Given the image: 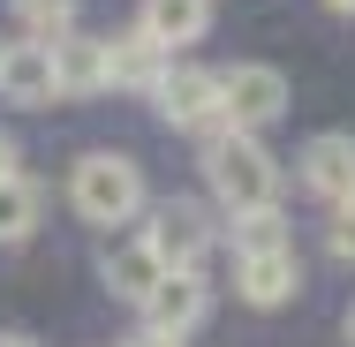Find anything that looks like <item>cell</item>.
I'll use <instances>...</instances> for the list:
<instances>
[{"mask_svg":"<svg viewBox=\"0 0 355 347\" xmlns=\"http://www.w3.org/2000/svg\"><path fill=\"white\" fill-rule=\"evenodd\" d=\"M205 189L219 197L227 219H257V211H280V159L257 136H212L205 143Z\"/></svg>","mask_w":355,"mask_h":347,"instance_id":"1","label":"cell"},{"mask_svg":"<svg viewBox=\"0 0 355 347\" xmlns=\"http://www.w3.org/2000/svg\"><path fill=\"white\" fill-rule=\"evenodd\" d=\"M69 204L91 226H129L144 211V166L129 151H83L69 174Z\"/></svg>","mask_w":355,"mask_h":347,"instance_id":"2","label":"cell"},{"mask_svg":"<svg viewBox=\"0 0 355 347\" xmlns=\"http://www.w3.org/2000/svg\"><path fill=\"white\" fill-rule=\"evenodd\" d=\"M144 242H151V257H159L166 272H197L205 279V257H212L219 226H212V211L197 204V197H166V204H151Z\"/></svg>","mask_w":355,"mask_h":347,"instance_id":"3","label":"cell"},{"mask_svg":"<svg viewBox=\"0 0 355 347\" xmlns=\"http://www.w3.org/2000/svg\"><path fill=\"white\" fill-rule=\"evenodd\" d=\"M159 121L182 136H227V98H219V69H166V83L151 91Z\"/></svg>","mask_w":355,"mask_h":347,"instance_id":"4","label":"cell"},{"mask_svg":"<svg viewBox=\"0 0 355 347\" xmlns=\"http://www.w3.org/2000/svg\"><path fill=\"white\" fill-rule=\"evenodd\" d=\"M219 98H227V129L257 136L287 114V75L272 61H234V69H219Z\"/></svg>","mask_w":355,"mask_h":347,"instance_id":"5","label":"cell"},{"mask_svg":"<svg viewBox=\"0 0 355 347\" xmlns=\"http://www.w3.org/2000/svg\"><path fill=\"white\" fill-rule=\"evenodd\" d=\"M295 181H302V197H318V204H348L355 197V136L340 129H325V136L302 143V159H295Z\"/></svg>","mask_w":355,"mask_h":347,"instance_id":"6","label":"cell"},{"mask_svg":"<svg viewBox=\"0 0 355 347\" xmlns=\"http://www.w3.org/2000/svg\"><path fill=\"white\" fill-rule=\"evenodd\" d=\"M205 317H212V287L197 272H166L144 302V332H166V340H189Z\"/></svg>","mask_w":355,"mask_h":347,"instance_id":"7","label":"cell"},{"mask_svg":"<svg viewBox=\"0 0 355 347\" xmlns=\"http://www.w3.org/2000/svg\"><path fill=\"white\" fill-rule=\"evenodd\" d=\"M0 98H8V106H53V98H61V83H53V46H31V38L0 46Z\"/></svg>","mask_w":355,"mask_h":347,"instance_id":"8","label":"cell"},{"mask_svg":"<svg viewBox=\"0 0 355 347\" xmlns=\"http://www.w3.org/2000/svg\"><path fill=\"white\" fill-rule=\"evenodd\" d=\"M98 279H106V294H121V302H151V287L166 279V265L151 257V242L129 234V242H106V257H98Z\"/></svg>","mask_w":355,"mask_h":347,"instance_id":"9","label":"cell"},{"mask_svg":"<svg viewBox=\"0 0 355 347\" xmlns=\"http://www.w3.org/2000/svg\"><path fill=\"white\" fill-rule=\"evenodd\" d=\"M234 294H242L250 310L295 302V294H302V257H295V249H280V257H242V265H234Z\"/></svg>","mask_w":355,"mask_h":347,"instance_id":"10","label":"cell"},{"mask_svg":"<svg viewBox=\"0 0 355 347\" xmlns=\"http://www.w3.org/2000/svg\"><path fill=\"white\" fill-rule=\"evenodd\" d=\"M137 30L159 46V53L197 46V38L212 30V0H144V8H137Z\"/></svg>","mask_w":355,"mask_h":347,"instance_id":"11","label":"cell"},{"mask_svg":"<svg viewBox=\"0 0 355 347\" xmlns=\"http://www.w3.org/2000/svg\"><path fill=\"white\" fill-rule=\"evenodd\" d=\"M166 69H174V53H159L144 30H121V38H106V75H114V91H159L166 83Z\"/></svg>","mask_w":355,"mask_h":347,"instance_id":"12","label":"cell"},{"mask_svg":"<svg viewBox=\"0 0 355 347\" xmlns=\"http://www.w3.org/2000/svg\"><path fill=\"white\" fill-rule=\"evenodd\" d=\"M53 83H61V98H98V91H114V75H106V38H61L53 46Z\"/></svg>","mask_w":355,"mask_h":347,"instance_id":"13","label":"cell"},{"mask_svg":"<svg viewBox=\"0 0 355 347\" xmlns=\"http://www.w3.org/2000/svg\"><path fill=\"white\" fill-rule=\"evenodd\" d=\"M38 211H46V189H38L31 174H15V181H0V249H8V242H31V226H38Z\"/></svg>","mask_w":355,"mask_h":347,"instance_id":"14","label":"cell"},{"mask_svg":"<svg viewBox=\"0 0 355 347\" xmlns=\"http://www.w3.org/2000/svg\"><path fill=\"white\" fill-rule=\"evenodd\" d=\"M15 8H23V38H31V46L76 38V0H15Z\"/></svg>","mask_w":355,"mask_h":347,"instance_id":"15","label":"cell"},{"mask_svg":"<svg viewBox=\"0 0 355 347\" xmlns=\"http://www.w3.org/2000/svg\"><path fill=\"white\" fill-rule=\"evenodd\" d=\"M280 249H295V242H287V219H280V211L234 219V265H242V257H280Z\"/></svg>","mask_w":355,"mask_h":347,"instance_id":"16","label":"cell"},{"mask_svg":"<svg viewBox=\"0 0 355 347\" xmlns=\"http://www.w3.org/2000/svg\"><path fill=\"white\" fill-rule=\"evenodd\" d=\"M333 257H340V265H355V197L333 211Z\"/></svg>","mask_w":355,"mask_h":347,"instance_id":"17","label":"cell"},{"mask_svg":"<svg viewBox=\"0 0 355 347\" xmlns=\"http://www.w3.org/2000/svg\"><path fill=\"white\" fill-rule=\"evenodd\" d=\"M15 159H23V151H15V136L0 129V181H15Z\"/></svg>","mask_w":355,"mask_h":347,"instance_id":"18","label":"cell"},{"mask_svg":"<svg viewBox=\"0 0 355 347\" xmlns=\"http://www.w3.org/2000/svg\"><path fill=\"white\" fill-rule=\"evenodd\" d=\"M121 347H182V340H166V332H137V340H121Z\"/></svg>","mask_w":355,"mask_h":347,"instance_id":"19","label":"cell"},{"mask_svg":"<svg viewBox=\"0 0 355 347\" xmlns=\"http://www.w3.org/2000/svg\"><path fill=\"white\" fill-rule=\"evenodd\" d=\"M340 332H348V347H355V302H348V317H340Z\"/></svg>","mask_w":355,"mask_h":347,"instance_id":"20","label":"cell"},{"mask_svg":"<svg viewBox=\"0 0 355 347\" xmlns=\"http://www.w3.org/2000/svg\"><path fill=\"white\" fill-rule=\"evenodd\" d=\"M325 8H333V15H355V0H325Z\"/></svg>","mask_w":355,"mask_h":347,"instance_id":"21","label":"cell"},{"mask_svg":"<svg viewBox=\"0 0 355 347\" xmlns=\"http://www.w3.org/2000/svg\"><path fill=\"white\" fill-rule=\"evenodd\" d=\"M0 347H31V340H23V332H0Z\"/></svg>","mask_w":355,"mask_h":347,"instance_id":"22","label":"cell"}]
</instances>
